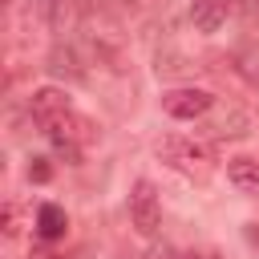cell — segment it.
Instances as JSON below:
<instances>
[{"label": "cell", "instance_id": "1", "mask_svg": "<svg viewBox=\"0 0 259 259\" xmlns=\"http://www.w3.org/2000/svg\"><path fill=\"white\" fill-rule=\"evenodd\" d=\"M28 113H32L36 130H40L49 142H57V138H69V142H81V146L97 142L93 121L81 117V113L73 109L69 93L57 89V85H40V89H32V97H28Z\"/></svg>", "mask_w": 259, "mask_h": 259}, {"label": "cell", "instance_id": "6", "mask_svg": "<svg viewBox=\"0 0 259 259\" xmlns=\"http://www.w3.org/2000/svg\"><path fill=\"white\" fill-rule=\"evenodd\" d=\"M231 0H194L190 4V24L198 28V32H219L223 24H227V16H231Z\"/></svg>", "mask_w": 259, "mask_h": 259}, {"label": "cell", "instance_id": "11", "mask_svg": "<svg viewBox=\"0 0 259 259\" xmlns=\"http://www.w3.org/2000/svg\"><path fill=\"white\" fill-rule=\"evenodd\" d=\"M206 134L219 138V142H223V138H243V134H247V113H243V109H227V117H219L214 125H206Z\"/></svg>", "mask_w": 259, "mask_h": 259}, {"label": "cell", "instance_id": "16", "mask_svg": "<svg viewBox=\"0 0 259 259\" xmlns=\"http://www.w3.org/2000/svg\"><path fill=\"white\" fill-rule=\"evenodd\" d=\"M134 259H150V255H134Z\"/></svg>", "mask_w": 259, "mask_h": 259}, {"label": "cell", "instance_id": "2", "mask_svg": "<svg viewBox=\"0 0 259 259\" xmlns=\"http://www.w3.org/2000/svg\"><path fill=\"white\" fill-rule=\"evenodd\" d=\"M154 154L162 166H170L174 174L190 178V182H206L214 174V150L198 138H186V134H162L154 142Z\"/></svg>", "mask_w": 259, "mask_h": 259}, {"label": "cell", "instance_id": "13", "mask_svg": "<svg viewBox=\"0 0 259 259\" xmlns=\"http://www.w3.org/2000/svg\"><path fill=\"white\" fill-rule=\"evenodd\" d=\"M24 174H28V182H36V186H40V182H49V178H53V162H49V158H40V154H32V158H28V166H24Z\"/></svg>", "mask_w": 259, "mask_h": 259}, {"label": "cell", "instance_id": "8", "mask_svg": "<svg viewBox=\"0 0 259 259\" xmlns=\"http://www.w3.org/2000/svg\"><path fill=\"white\" fill-rule=\"evenodd\" d=\"M65 231H69V214H65V206H57V202H40V206H36V235H40L45 243H57V239H65Z\"/></svg>", "mask_w": 259, "mask_h": 259}, {"label": "cell", "instance_id": "15", "mask_svg": "<svg viewBox=\"0 0 259 259\" xmlns=\"http://www.w3.org/2000/svg\"><path fill=\"white\" fill-rule=\"evenodd\" d=\"M174 259H219L214 251H178Z\"/></svg>", "mask_w": 259, "mask_h": 259}, {"label": "cell", "instance_id": "14", "mask_svg": "<svg viewBox=\"0 0 259 259\" xmlns=\"http://www.w3.org/2000/svg\"><path fill=\"white\" fill-rule=\"evenodd\" d=\"M243 239H247V243L259 251V223H247V227H243Z\"/></svg>", "mask_w": 259, "mask_h": 259}, {"label": "cell", "instance_id": "5", "mask_svg": "<svg viewBox=\"0 0 259 259\" xmlns=\"http://www.w3.org/2000/svg\"><path fill=\"white\" fill-rule=\"evenodd\" d=\"M53 77H65V81H85V65H81V57H77V49L73 45H65L61 36H57V45L49 49V65H45Z\"/></svg>", "mask_w": 259, "mask_h": 259}, {"label": "cell", "instance_id": "4", "mask_svg": "<svg viewBox=\"0 0 259 259\" xmlns=\"http://www.w3.org/2000/svg\"><path fill=\"white\" fill-rule=\"evenodd\" d=\"M214 105H219V97L210 89H194V85H178V89L162 93V109L174 121H202Z\"/></svg>", "mask_w": 259, "mask_h": 259}, {"label": "cell", "instance_id": "9", "mask_svg": "<svg viewBox=\"0 0 259 259\" xmlns=\"http://www.w3.org/2000/svg\"><path fill=\"white\" fill-rule=\"evenodd\" d=\"M227 178H231L243 194H255V190H259V158H231V162H227Z\"/></svg>", "mask_w": 259, "mask_h": 259}, {"label": "cell", "instance_id": "12", "mask_svg": "<svg viewBox=\"0 0 259 259\" xmlns=\"http://www.w3.org/2000/svg\"><path fill=\"white\" fill-rule=\"evenodd\" d=\"M0 227H4V235H8V239H16V235H20V202H16V198H8V202H4V210H0Z\"/></svg>", "mask_w": 259, "mask_h": 259}, {"label": "cell", "instance_id": "3", "mask_svg": "<svg viewBox=\"0 0 259 259\" xmlns=\"http://www.w3.org/2000/svg\"><path fill=\"white\" fill-rule=\"evenodd\" d=\"M130 227L142 239H154L158 227H162V194L150 178H138L130 186Z\"/></svg>", "mask_w": 259, "mask_h": 259}, {"label": "cell", "instance_id": "17", "mask_svg": "<svg viewBox=\"0 0 259 259\" xmlns=\"http://www.w3.org/2000/svg\"><path fill=\"white\" fill-rule=\"evenodd\" d=\"M255 198H259V190H255Z\"/></svg>", "mask_w": 259, "mask_h": 259}, {"label": "cell", "instance_id": "7", "mask_svg": "<svg viewBox=\"0 0 259 259\" xmlns=\"http://www.w3.org/2000/svg\"><path fill=\"white\" fill-rule=\"evenodd\" d=\"M36 12L45 20V28L53 36H65L69 24H73V12H77V0H36Z\"/></svg>", "mask_w": 259, "mask_h": 259}, {"label": "cell", "instance_id": "10", "mask_svg": "<svg viewBox=\"0 0 259 259\" xmlns=\"http://www.w3.org/2000/svg\"><path fill=\"white\" fill-rule=\"evenodd\" d=\"M231 65H235V73H239L251 89H259V49H251V45L235 49V53H231Z\"/></svg>", "mask_w": 259, "mask_h": 259}]
</instances>
